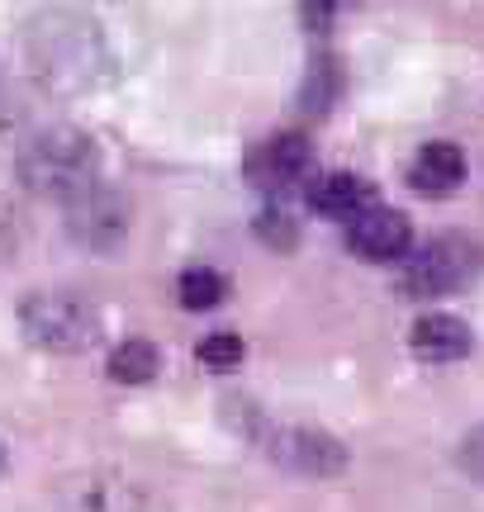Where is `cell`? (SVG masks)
Wrapping results in <instances>:
<instances>
[{
    "mask_svg": "<svg viewBox=\"0 0 484 512\" xmlns=\"http://www.w3.org/2000/svg\"><path fill=\"white\" fill-rule=\"evenodd\" d=\"M72 512H138V494H133L129 479L91 475V479L76 484Z\"/></svg>",
    "mask_w": 484,
    "mask_h": 512,
    "instance_id": "cell-12",
    "label": "cell"
},
{
    "mask_svg": "<svg viewBox=\"0 0 484 512\" xmlns=\"http://www.w3.org/2000/svg\"><path fill=\"white\" fill-rule=\"evenodd\" d=\"M195 356H200V366H209V370H238L247 347H242L238 332H209Z\"/></svg>",
    "mask_w": 484,
    "mask_h": 512,
    "instance_id": "cell-15",
    "label": "cell"
},
{
    "mask_svg": "<svg viewBox=\"0 0 484 512\" xmlns=\"http://www.w3.org/2000/svg\"><path fill=\"white\" fill-rule=\"evenodd\" d=\"M484 271V242L470 233H437L418 252L404 256L399 285L409 299H447L461 294Z\"/></svg>",
    "mask_w": 484,
    "mask_h": 512,
    "instance_id": "cell-5",
    "label": "cell"
},
{
    "mask_svg": "<svg viewBox=\"0 0 484 512\" xmlns=\"http://www.w3.org/2000/svg\"><path fill=\"white\" fill-rule=\"evenodd\" d=\"M371 204H375L371 181L356 176V171H328V176H314V185H309V209H318L323 219L352 223Z\"/></svg>",
    "mask_w": 484,
    "mask_h": 512,
    "instance_id": "cell-11",
    "label": "cell"
},
{
    "mask_svg": "<svg viewBox=\"0 0 484 512\" xmlns=\"http://www.w3.org/2000/svg\"><path fill=\"white\" fill-rule=\"evenodd\" d=\"M409 351L423 366H451L470 356V328L456 313H423L409 332Z\"/></svg>",
    "mask_w": 484,
    "mask_h": 512,
    "instance_id": "cell-10",
    "label": "cell"
},
{
    "mask_svg": "<svg viewBox=\"0 0 484 512\" xmlns=\"http://www.w3.org/2000/svg\"><path fill=\"white\" fill-rule=\"evenodd\" d=\"M19 53L34 86L57 100L95 95L114 81V48L105 24L76 5H43L19 29Z\"/></svg>",
    "mask_w": 484,
    "mask_h": 512,
    "instance_id": "cell-1",
    "label": "cell"
},
{
    "mask_svg": "<svg viewBox=\"0 0 484 512\" xmlns=\"http://www.w3.org/2000/svg\"><path fill=\"white\" fill-rule=\"evenodd\" d=\"M238 408H242L238 427L257 441V451L271 465L290 470V475H309V479H333L347 470V446L333 432L304 427V422H276L266 413H257L252 403H238Z\"/></svg>",
    "mask_w": 484,
    "mask_h": 512,
    "instance_id": "cell-3",
    "label": "cell"
},
{
    "mask_svg": "<svg viewBox=\"0 0 484 512\" xmlns=\"http://www.w3.org/2000/svg\"><path fill=\"white\" fill-rule=\"evenodd\" d=\"M228 294V280L214 266H190V271H181V280H176V299H181V309L190 313H205V309H219Z\"/></svg>",
    "mask_w": 484,
    "mask_h": 512,
    "instance_id": "cell-14",
    "label": "cell"
},
{
    "mask_svg": "<svg viewBox=\"0 0 484 512\" xmlns=\"http://www.w3.org/2000/svg\"><path fill=\"white\" fill-rule=\"evenodd\" d=\"M15 176L38 200L67 204L100 181V147H95L91 133H81L72 124L38 128L34 138L19 147Z\"/></svg>",
    "mask_w": 484,
    "mask_h": 512,
    "instance_id": "cell-2",
    "label": "cell"
},
{
    "mask_svg": "<svg viewBox=\"0 0 484 512\" xmlns=\"http://www.w3.org/2000/svg\"><path fill=\"white\" fill-rule=\"evenodd\" d=\"M456 465H461V470L484 489V422L480 427H470L466 437H461V446H456Z\"/></svg>",
    "mask_w": 484,
    "mask_h": 512,
    "instance_id": "cell-17",
    "label": "cell"
},
{
    "mask_svg": "<svg viewBox=\"0 0 484 512\" xmlns=\"http://www.w3.org/2000/svg\"><path fill=\"white\" fill-rule=\"evenodd\" d=\"M466 181V157L456 143H423L409 162V185L423 200H447Z\"/></svg>",
    "mask_w": 484,
    "mask_h": 512,
    "instance_id": "cell-9",
    "label": "cell"
},
{
    "mask_svg": "<svg viewBox=\"0 0 484 512\" xmlns=\"http://www.w3.org/2000/svg\"><path fill=\"white\" fill-rule=\"evenodd\" d=\"M62 228H67V238H72L81 252L110 256V252H119L133 233V204L124 200L114 185L95 181L91 190H81L76 200L62 204Z\"/></svg>",
    "mask_w": 484,
    "mask_h": 512,
    "instance_id": "cell-6",
    "label": "cell"
},
{
    "mask_svg": "<svg viewBox=\"0 0 484 512\" xmlns=\"http://www.w3.org/2000/svg\"><path fill=\"white\" fill-rule=\"evenodd\" d=\"M247 176L257 190H295V185L314 181V147L304 133H271L266 143L252 147V157H247Z\"/></svg>",
    "mask_w": 484,
    "mask_h": 512,
    "instance_id": "cell-7",
    "label": "cell"
},
{
    "mask_svg": "<svg viewBox=\"0 0 484 512\" xmlns=\"http://www.w3.org/2000/svg\"><path fill=\"white\" fill-rule=\"evenodd\" d=\"M110 380L114 384H148L157 370H162V356H157V347L152 342H138V337H129V342H119V347L110 351Z\"/></svg>",
    "mask_w": 484,
    "mask_h": 512,
    "instance_id": "cell-13",
    "label": "cell"
},
{
    "mask_svg": "<svg viewBox=\"0 0 484 512\" xmlns=\"http://www.w3.org/2000/svg\"><path fill=\"white\" fill-rule=\"evenodd\" d=\"M0 470H5V446H0Z\"/></svg>",
    "mask_w": 484,
    "mask_h": 512,
    "instance_id": "cell-18",
    "label": "cell"
},
{
    "mask_svg": "<svg viewBox=\"0 0 484 512\" xmlns=\"http://www.w3.org/2000/svg\"><path fill=\"white\" fill-rule=\"evenodd\" d=\"M19 332L48 356H81L100 342V309L72 290H34L19 304Z\"/></svg>",
    "mask_w": 484,
    "mask_h": 512,
    "instance_id": "cell-4",
    "label": "cell"
},
{
    "mask_svg": "<svg viewBox=\"0 0 484 512\" xmlns=\"http://www.w3.org/2000/svg\"><path fill=\"white\" fill-rule=\"evenodd\" d=\"M347 247H352L361 261L371 266H390V261H404L413 252V223L399 214V209H361L352 223H347Z\"/></svg>",
    "mask_w": 484,
    "mask_h": 512,
    "instance_id": "cell-8",
    "label": "cell"
},
{
    "mask_svg": "<svg viewBox=\"0 0 484 512\" xmlns=\"http://www.w3.org/2000/svg\"><path fill=\"white\" fill-rule=\"evenodd\" d=\"M257 238L266 242V247H276V252H290V247L299 242V228L285 209H261L257 214Z\"/></svg>",
    "mask_w": 484,
    "mask_h": 512,
    "instance_id": "cell-16",
    "label": "cell"
}]
</instances>
